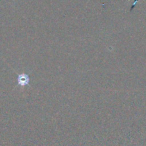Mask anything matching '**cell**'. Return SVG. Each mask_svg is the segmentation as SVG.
Wrapping results in <instances>:
<instances>
[{
  "label": "cell",
  "mask_w": 146,
  "mask_h": 146,
  "mask_svg": "<svg viewBox=\"0 0 146 146\" xmlns=\"http://www.w3.org/2000/svg\"><path fill=\"white\" fill-rule=\"evenodd\" d=\"M29 75L26 74V73H22L19 74L17 76V84L18 85L24 87L25 85H29Z\"/></svg>",
  "instance_id": "1"
}]
</instances>
